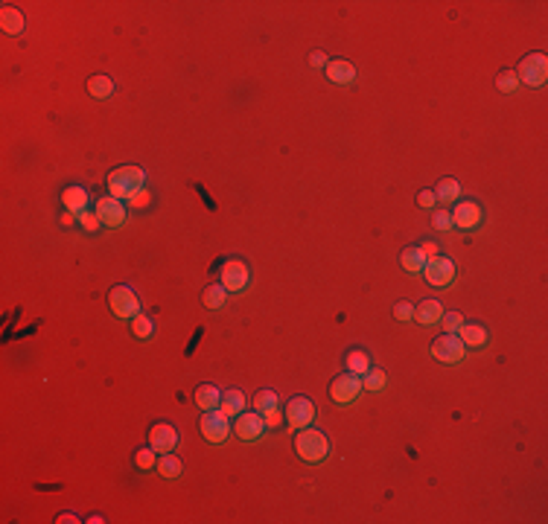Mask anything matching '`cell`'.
<instances>
[{
  "mask_svg": "<svg viewBox=\"0 0 548 524\" xmlns=\"http://www.w3.org/2000/svg\"><path fill=\"white\" fill-rule=\"evenodd\" d=\"M193 402H196L201 411H216L219 402H222V391H219V387H213V385H199Z\"/></svg>",
  "mask_w": 548,
  "mask_h": 524,
  "instance_id": "20",
  "label": "cell"
},
{
  "mask_svg": "<svg viewBox=\"0 0 548 524\" xmlns=\"http://www.w3.org/2000/svg\"><path fill=\"white\" fill-rule=\"evenodd\" d=\"M309 65H312V67H327V53L315 50V53L309 56Z\"/></svg>",
  "mask_w": 548,
  "mask_h": 524,
  "instance_id": "40",
  "label": "cell"
},
{
  "mask_svg": "<svg viewBox=\"0 0 548 524\" xmlns=\"http://www.w3.org/2000/svg\"><path fill=\"white\" fill-rule=\"evenodd\" d=\"M234 434L239 437L242 443H257L260 437L265 434V422H263V413L257 411H242L239 417H234Z\"/></svg>",
  "mask_w": 548,
  "mask_h": 524,
  "instance_id": "10",
  "label": "cell"
},
{
  "mask_svg": "<svg viewBox=\"0 0 548 524\" xmlns=\"http://www.w3.org/2000/svg\"><path fill=\"white\" fill-rule=\"evenodd\" d=\"M496 88L502 91V93H514L516 88H519V79H516V73L514 70H502L496 76Z\"/></svg>",
  "mask_w": 548,
  "mask_h": 524,
  "instance_id": "32",
  "label": "cell"
},
{
  "mask_svg": "<svg viewBox=\"0 0 548 524\" xmlns=\"http://www.w3.org/2000/svg\"><path fill=\"white\" fill-rule=\"evenodd\" d=\"M0 30H3L6 35H21L23 32V15L15 6H3V12H0Z\"/></svg>",
  "mask_w": 548,
  "mask_h": 524,
  "instance_id": "24",
  "label": "cell"
},
{
  "mask_svg": "<svg viewBox=\"0 0 548 524\" xmlns=\"http://www.w3.org/2000/svg\"><path fill=\"white\" fill-rule=\"evenodd\" d=\"M152 332H155V323H152L149 315L140 312L138 318H131V335H135V338L146 341V338H152Z\"/></svg>",
  "mask_w": 548,
  "mask_h": 524,
  "instance_id": "30",
  "label": "cell"
},
{
  "mask_svg": "<svg viewBox=\"0 0 548 524\" xmlns=\"http://www.w3.org/2000/svg\"><path fill=\"white\" fill-rule=\"evenodd\" d=\"M394 318L397 321H414V303H408V300H403V303H397L394 306Z\"/></svg>",
  "mask_w": 548,
  "mask_h": 524,
  "instance_id": "36",
  "label": "cell"
},
{
  "mask_svg": "<svg viewBox=\"0 0 548 524\" xmlns=\"http://www.w3.org/2000/svg\"><path fill=\"white\" fill-rule=\"evenodd\" d=\"M108 309L120 321H131L140 315V297L135 295V288L129 286H114L108 291Z\"/></svg>",
  "mask_w": 548,
  "mask_h": 524,
  "instance_id": "3",
  "label": "cell"
},
{
  "mask_svg": "<svg viewBox=\"0 0 548 524\" xmlns=\"http://www.w3.org/2000/svg\"><path fill=\"white\" fill-rule=\"evenodd\" d=\"M283 417H286V422H289L295 431H298V429H307V425H312V420H315V405H312V399H309V396H292V399L286 402Z\"/></svg>",
  "mask_w": 548,
  "mask_h": 524,
  "instance_id": "11",
  "label": "cell"
},
{
  "mask_svg": "<svg viewBox=\"0 0 548 524\" xmlns=\"http://www.w3.org/2000/svg\"><path fill=\"white\" fill-rule=\"evenodd\" d=\"M295 455L303 460V463H324L330 457V440H327V434L318 431V429H298L295 431Z\"/></svg>",
  "mask_w": 548,
  "mask_h": 524,
  "instance_id": "1",
  "label": "cell"
},
{
  "mask_svg": "<svg viewBox=\"0 0 548 524\" xmlns=\"http://www.w3.org/2000/svg\"><path fill=\"white\" fill-rule=\"evenodd\" d=\"M219 411H222L225 417H230V420L239 417V413L245 411V394L237 391V387H234V391H225L222 402H219Z\"/></svg>",
  "mask_w": 548,
  "mask_h": 524,
  "instance_id": "18",
  "label": "cell"
},
{
  "mask_svg": "<svg viewBox=\"0 0 548 524\" xmlns=\"http://www.w3.org/2000/svg\"><path fill=\"white\" fill-rule=\"evenodd\" d=\"M344 364H347V370L350 373H356V376H364L371 370V356L364 350H350L347 356H344Z\"/></svg>",
  "mask_w": 548,
  "mask_h": 524,
  "instance_id": "25",
  "label": "cell"
},
{
  "mask_svg": "<svg viewBox=\"0 0 548 524\" xmlns=\"http://www.w3.org/2000/svg\"><path fill=\"white\" fill-rule=\"evenodd\" d=\"M149 446L157 455H169L178 446V431L169 422H155L149 429Z\"/></svg>",
  "mask_w": 548,
  "mask_h": 524,
  "instance_id": "14",
  "label": "cell"
},
{
  "mask_svg": "<svg viewBox=\"0 0 548 524\" xmlns=\"http://www.w3.org/2000/svg\"><path fill=\"white\" fill-rule=\"evenodd\" d=\"M441 323H443V332H458L464 326V318H461V312H443Z\"/></svg>",
  "mask_w": 548,
  "mask_h": 524,
  "instance_id": "33",
  "label": "cell"
},
{
  "mask_svg": "<svg viewBox=\"0 0 548 524\" xmlns=\"http://www.w3.org/2000/svg\"><path fill=\"white\" fill-rule=\"evenodd\" d=\"M135 466L138 469H143V472H152V469H157V452L149 446V448H140V452L135 455Z\"/></svg>",
  "mask_w": 548,
  "mask_h": 524,
  "instance_id": "31",
  "label": "cell"
},
{
  "mask_svg": "<svg viewBox=\"0 0 548 524\" xmlns=\"http://www.w3.org/2000/svg\"><path fill=\"white\" fill-rule=\"evenodd\" d=\"M56 521H62V524H65V521H67V524H76L79 519H76V516H73V513H62V516H58Z\"/></svg>",
  "mask_w": 548,
  "mask_h": 524,
  "instance_id": "43",
  "label": "cell"
},
{
  "mask_svg": "<svg viewBox=\"0 0 548 524\" xmlns=\"http://www.w3.org/2000/svg\"><path fill=\"white\" fill-rule=\"evenodd\" d=\"M432 225H435V230L446 233V230H452V216H449L446 210H437V213L432 216Z\"/></svg>",
  "mask_w": 548,
  "mask_h": 524,
  "instance_id": "35",
  "label": "cell"
},
{
  "mask_svg": "<svg viewBox=\"0 0 548 524\" xmlns=\"http://www.w3.org/2000/svg\"><path fill=\"white\" fill-rule=\"evenodd\" d=\"M514 73H516L519 82L531 84V88H540V84H545V79H548V58H545V53L525 56Z\"/></svg>",
  "mask_w": 548,
  "mask_h": 524,
  "instance_id": "8",
  "label": "cell"
},
{
  "mask_svg": "<svg viewBox=\"0 0 548 524\" xmlns=\"http://www.w3.org/2000/svg\"><path fill=\"white\" fill-rule=\"evenodd\" d=\"M280 420H283V413H280V408H272V411H265V413H263L265 429H280Z\"/></svg>",
  "mask_w": 548,
  "mask_h": 524,
  "instance_id": "37",
  "label": "cell"
},
{
  "mask_svg": "<svg viewBox=\"0 0 548 524\" xmlns=\"http://www.w3.org/2000/svg\"><path fill=\"white\" fill-rule=\"evenodd\" d=\"M94 213L100 216V222L105 227H120V225L126 222V204L120 201V198H114V196H105V198L96 201Z\"/></svg>",
  "mask_w": 548,
  "mask_h": 524,
  "instance_id": "13",
  "label": "cell"
},
{
  "mask_svg": "<svg viewBox=\"0 0 548 524\" xmlns=\"http://www.w3.org/2000/svg\"><path fill=\"white\" fill-rule=\"evenodd\" d=\"M88 93L94 100H111L114 96V79L105 76V73H96V76L88 79Z\"/></svg>",
  "mask_w": 548,
  "mask_h": 524,
  "instance_id": "23",
  "label": "cell"
},
{
  "mask_svg": "<svg viewBox=\"0 0 548 524\" xmlns=\"http://www.w3.org/2000/svg\"><path fill=\"white\" fill-rule=\"evenodd\" d=\"M429 352H432V358H437L441 364H461L467 358V347H464V341L458 338V332H446L441 338H435Z\"/></svg>",
  "mask_w": 548,
  "mask_h": 524,
  "instance_id": "5",
  "label": "cell"
},
{
  "mask_svg": "<svg viewBox=\"0 0 548 524\" xmlns=\"http://www.w3.org/2000/svg\"><path fill=\"white\" fill-rule=\"evenodd\" d=\"M76 216H79L82 230H88V233H94V230H100V227H102V222H100V216H96V213L82 210V213H76Z\"/></svg>",
  "mask_w": 548,
  "mask_h": 524,
  "instance_id": "34",
  "label": "cell"
},
{
  "mask_svg": "<svg viewBox=\"0 0 548 524\" xmlns=\"http://www.w3.org/2000/svg\"><path fill=\"white\" fill-rule=\"evenodd\" d=\"M201 303H204V309L219 312V309H222L225 303H228V288H225L222 283H210V286H204Z\"/></svg>",
  "mask_w": 548,
  "mask_h": 524,
  "instance_id": "22",
  "label": "cell"
},
{
  "mask_svg": "<svg viewBox=\"0 0 548 524\" xmlns=\"http://www.w3.org/2000/svg\"><path fill=\"white\" fill-rule=\"evenodd\" d=\"M449 216H452V227L458 230H476L484 225V210L479 201H458Z\"/></svg>",
  "mask_w": 548,
  "mask_h": 524,
  "instance_id": "12",
  "label": "cell"
},
{
  "mask_svg": "<svg viewBox=\"0 0 548 524\" xmlns=\"http://www.w3.org/2000/svg\"><path fill=\"white\" fill-rule=\"evenodd\" d=\"M149 201H152V196H149V192H146V190H140V192H138V196H135V198H131L129 204H131V207H135V210H143V207H149Z\"/></svg>",
  "mask_w": 548,
  "mask_h": 524,
  "instance_id": "39",
  "label": "cell"
},
{
  "mask_svg": "<svg viewBox=\"0 0 548 524\" xmlns=\"http://www.w3.org/2000/svg\"><path fill=\"white\" fill-rule=\"evenodd\" d=\"M62 204L70 213H82V210H88V204H91V192L85 187H67L62 192Z\"/></svg>",
  "mask_w": 548,
  "mask_h": 524,
  "instance_id": "16",
  "label": "cell"
},
{
  "mask_svg": "<svg viewBox=\"0 0 548 524\" xmlns=\"http://www.w3.org/2000/svg\"><path fill=\"white\" fill-rule=\"evenodd\" d=\"M423 277H426V283L435 286V288H449L455 280V262L449 257H443V253L429 257L423 265Z\"/></svg>",
  "mask_w": 548,
  "mask_h": 524,
  "instance_id": "7",
  "label": "cell"
},
{
  "mask_svg": "<svg viewBox=\"0 0 548 524\" xmlns=\"http://www.w3.org/2000/svg\"><path fill=\"white\" fill-rule=\"evenodd\" d=\"M417 204L423 207V210H429V207H435V204H437V196H435V190H420V196H417Z\"/></svg>",
  "mask_w": 548,
  "mask_h": 524,
  "instance_id": "38",
  "label": "cell"
},
{
  "mask_svg": "<svg viewBox=\"0 0 548 524\" xmlns=\"http://www.w3.org/2000/svg\"><path fill=\"white\" fill-rule=\"evenodd\" d=\"M199 431L207 443H225L230 434H234V425H230V417H225L222 411H201V420H199Z\"/></svg>",
  "mask_w": 548,
  "mask_h": 524,
  "instance_id": "4",
  "label": "cell"
},
{
  "mask_svg": "<svg viewBox=\"0 0 548 524\" xmlns=\"http://www.w3.org/2000/svg\"><path fill=\"white\" fill-rule=\"evenodd\" d=\"M385 385H388V376L380 367H371L368 373L362 376V387H364V391H371V394H380Z\"/></svg>",
  "mask_w": 548,
  "mask_h": 524,
  "instance_id": "28",
  "label": "cell"
},
{
  "mask_svg": "<svg viewBox=\"0 0 548 524\" xmlns=\"http://www.w3.org/2000/svg\"><path fill=\"white\" fill-rule=\"evenodd\" d=\"M364 391L362 387V376L344 370L342 376H336V379L330 382V399L336 402V405H353V402L359 399V394Z\"/></svg>",
  "mask_w": 548,
  "mask_h": 524,
  "instance_id": "6",
  "label": "cell"
},
{
  "mask_svg": "<svg viewBox=\"0 0 548 524\" xmlns=\"http://www.w3.org/2000/svg\"><path fill=\"white\" fill-rule=\"evenodd\" d=\"M435 196H437V201H458V196H461V184L455 178H441L437 181V190H435Z\"/></svg>",
  "mask_w": 548,
  "mask_h": 524,
  "instance_id": "27",
  "label": "cell"
},
{
  "mask_svg": "<svg viewBox=\"0 0 548 524\" xmlns=\"http://www.w3.org/2000/svg\"><path fill=\"white\" fill-rule=\"evenodd\" d=\"M420 251L426 253V260H429V257H437V245H435V242H426V245H420Z\"/></svg>",
  "mask_w": 548,
  "mask_h": 524,
  "instance_id": "42",
  "label": "cell"
},
{
  "mask_svg": "<svg viewBox=\"0 0 548 524\" xmlns=\"http://www.w3.org/2000/svg\"><path fill=\"white\" fill-rule=\"evenodd\" d=\"M181 472H184V463H181V457H175L173 452L157 457V475H164V478H178Z\"/></svg>",
  "mask_w": 548,
  "mask_h": 524,
  "instance_id": "26",
  "label": "cell"
},
{
  "mask_svg": "<svg viewBox=\"0 0 548 524\" xmlns=\"http://www.w3.org/2000/svg\"><path fill=\"white\" fill-rule=\"evenodd\" d=\"M458 338L464 341V347H484L487 341H490V335H487V329L481 326V323H467L464 321V326L458 329Z\"/></svg>",
  "mask_w": 548,
  "mask_h": 524,
  "instance_id": "21",
  "label": "cell"
},
{
  "mask_svg": "<svg viewBox=\"0 0 548 524\" xmlns=\"http://www.w3.org/2000/svg\"><path fill=\"white\" fill-rule=\"evenodd\" d=\"M327 79H330L333 84H353L356 82V67H353L350 62H344V58H333V62H327Z\"/></svg>",
  "mask_w": 548,
  "mask_h": 524,
  "instance_id": "15",
  "label": "cell"
},
{
  "mask_svg": "<svg viewBox=\"0 0 548 524\" xmlns=\"http://www.w3.org/2000/svg\"><path fill=\"white\" fill-rule=\"evenodd\" d=\"M140 190H146V172L140 166H117L108 175V192L120 201H131Z\"/></svg>",
  "mask_w": 548,
  "mask_h": 524,
  "instance_id": "2",
  "label": "cell"
},
{
  "mask_svg": "<svg viewBox=\"0 0 548 524\" xmlns=\"http://www.w3.org/2000/svg\"><path fill=\"white\" fill-rule=\"evenodd\" d=\"M277 402H280V396L274 391H257V394H254V399H251V408L257 411V413H265V411L277 408Z\"/></svg>",
  "mask_w": 548,
  "mask_h": 524,
  "instance_id": "29",
  "label": "cell"
},
{
  "mask_svg": "<svg viewBox=\"0 0 548 524\" xmlns=\"http://www.w3.org/2000/svg\"><path fill=\"white\" fill-rule=\"evenodd\" d=\"M399 265H403V271H408V274H423L426 253L420 251V245H408V248H403V253H399Z\"/></svg>",
  "mask_w": 548,
  "mask_h": 524,
  "instance_id": "19",
  "label": "cell"
},
{
  "mask_svg": "<svg viewBox=\"0 0 548 524\" xmlns=\"http://www.w3.org/2000/svg\"><path fill=\"white\" fill-rule=\"evenodd\" d=\"M219 283L228 288V295H239L251 283V268L242 260H228L222 265V271H219Z\"/></svg>",
  "mask_w": 548,
  "mask_h": 524,
  "instance_id": "9",
  "label": "cell"
},
{
  "mask_svg": "<svg viewBox=\"0 0 548 524\" xmlns=\"http://www.w3.org/2000/svg\"><path fill=\"white\" fill-rule=\"evenodd\" d=\"M76 222H79V216L70 213V210H65L62 218H58V225H62V227H70V225H76Z\"/></svg>",
  "mask_w": 548,
  "mask_h": 524,
  "instance_id": "41",
  "label": "cell"
},
{
  "mask_svg": "<svg viewBox=\"0 0 548 524\" xmlns=\"http://www.w3.org/2000/svg\"><path fill=\"white\" fill-rule=\"evenodd\" d=\"M441 315H443V306L437 300H423L420 306H414V321L420 326H435L441 321Z\"/></svg>",
  "mask_w": 548,
  "mask_h": 524,
  "instance_id": "17",
  "label": "cell"
}]
</instances>
